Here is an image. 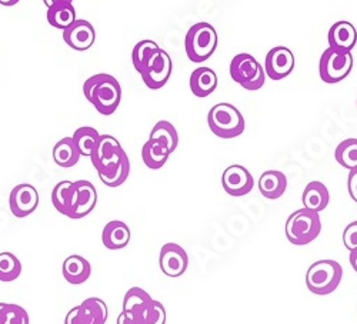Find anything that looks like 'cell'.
<instances>
[{"label":"cell","instance_id":"obj_1","mask_svg":"<svg viewBox=\"0 0 357 324\" xmlns=\"http://www.w3.org/2000/svg\"><path fill=\"white\" fill-rule=\"evenodd\" d=\"M83 95L100 114L110 116L122 102V86L112 75L98 73L84 82Z\"/></svg>","mask_w":357,"mask_h":324},{"label":"cell","instance_id":"obj_2","mask_svg":"<svg viewBox=\"0 0 357 324\" xmlns=\"http://www.w3.org/2000/svg\"><path fill=\"white\" fill-rule=\"evenodd\" d=\"M185 49L190 62H206L218 49V33L215 27L206 22L193 24L186 33Z\"/></svg>","mask_w":357,"mask_h":324},{"label":"cell","instance_id":"obj_3","mask_svg":"<svg viewBox=\"0 0 357 324\" xmlns=\"http://www.w3.org/2000/svg\"><path fill=\"white\" fill-rule=\"evenodd\" d=\"M207 125L220 139H234L245 132V117L230 103L215 105L207 114Z\"/></svg>","mask_w":357,"mask_h":324},{"label":"cell","instance_id":"obj_4","mask_svg":"<svg viewBox=\"0 0 357 324\" xmlns=\"http://www.w3.org/2000/svg\"><path fill=\"white\" fill-rule=\"evenodd\" d=\"M343 279V269L336 260H319L313 263L306 273V286L317 296L333 293Z\"/></svg>","mask_w":357,"mask_h":324},{"label":"cell","instance_id":"obj_5","mask_svg":"<svg viewBox=\"0 0 357 324\" xmlns=\"http://www.w3.org/2000/svg\"><path fill=\"white\" fill-rule=\"evenodd\" d=\"M321 231L319 213L301 209L293 212L286 222V238L294 246H306L317 239Z\"/></svg>","mask_w":357,"mask_h":324},{"label":"cell","instance_id":"obj_6","mask_svg":"<svg viewBox=\"0 0 357 324\" xmlns=\"http://www.w3.org/2000/svg\"><path fill=\"white\" fill-rule=\"evenodd\" d=\"M231 79L246 91H259L264 86V68L249 53H241L233 57L230 63Z\"/></svg>","mask_w":357,"mask_h":324},{"label":"cell","instance_id":"obj_7","mask_svg":"<svg viewBox=\"0 0 357 324\" xmlns=\"http://www.w3.org/2000/svg\"><path fill=\"white\" fill-rule=\"evenodd\" d=\"M353 69V56L350 52L329 47L320 57L319 73L324 83L335 84L344 80Z\"/></svg>","mask_w":357,"mask_h":324},{"label":"cell","instance_id":"obj_8","mask_svg":"<svg viewBox=\"0 0 357 324\" xmlns=\"http://www.w3.org/2000/svg\"><path fill=\"white\" fill-rule=\"evenodd\" d=\"M173 72V63L169 53L163 49H159L149 63L144 66L140 73L143 83L151 91H159L169 82Z\"/></svg>","mask_w":357,"mask_h":324},{"label":"cell","instance_id":"obj_9","mask_svg":"<svg viewBox=\"0 0 357 324\" xmlns=\"http://www.w3.org/2000/svg\"><path fill=\"white\" fill-rule=\"evenodd\" d=\"M159 266L167 277H181L189 268V256L186 250L176 243H166L159 256Z\"/></svg>","mask_w":357,"mask_h":324},{"label":"cell","instance_id":"obj_10","mask_svg":"<svg viewBox=\"0 0 357 324\" xmlns=\"http://www.w3.org/2000/svg\"><path fill=\"white\" fill-rule=\"evenodd\" d=\"M39 206V193L35 186L22 183L12 189L9 196V208L15 217L23 219L32 215Z\"/></svg>","mask_w":357,"mask_h":324},{"label":"cell","instance_id":"obj_11","mask_svg":"<svg viewBox=\"0 0 357 324\" xmlns=\"http://www.w3.org/2000/svg\"><path fill=\"white\" fill-rule=\"evenodd\" d=\"M222 186L227 194L233 197H241L249 194L253 190L255 180L246 167L241 164H233L223 171Z\"/></svg>","mask_w":357,"mask_h":324},{"label":"cell","instance_id":"obj_12","mask_svg":"<svg viewBox=\"0 0 357 324\" xmlns=\"http://www.w3.org/2000/svg\"><path fill=\"white\" fill-rule=\"evenodd\" d=\"M294 69V56L289 47L276 46L266 54L264 73L272 80L287 77Z\"/></svg>","mask_w":357,"mask_h":324},{"label":"cell","instance_id":"obj_13","mask_svg":"<svg viewBox=\"0 0 357 324\" xmlns=\"http://www.w3.org/2000/svg\"><path fill=\"white\" fill-rule=\"evenodd\" d=\"M75 186V200L73 209L69 219L79 220L91 215L98 204V192L93 183L87 180L73 182Z\"/></svg>","mask_w":357,"mask_h":324},{"label":"cell","instance_id":"obj_14","mask_svg":"<svg viewBox=\"0 0 357 324\" xmlns=\"http://www.w3.org/2000/svg\"><path fill=\"white\" fill-rule=\"evenodd\" d=\"M63 40L73 50L84 52L93 46L96 40V31L91 22L77 19L66 31H63Z\"/></svg>","mask_w":357,"mask_h":324},{"label":"cell","instance_id":"obj_15","mask_svg":"<svg viewBox=\"0 0 357 324\" xmlns=\"http://www.w3.org/2000/svg\"><path fill=\"white\" fill-rule=\"evenodd\" d=\"M106 320L107 314L99 303L84 300L69 310L65 317V324H105Z\"/></svg>","mask_w":357,"mask_h":324},{"label":"cell","instance_id":"obj_16","mask_svg":"<svg viewBox=\"0 0 357 324\" xmlns=\"http://www.w3.org/2000/svg\"><path fill=\"white\" fill-rule=\"evenodd\" d=\"M125 153L122 144L119 143L117 139H114L110 134H102L99 139L98 146L91 156L93 167L98 170L103 169L117 157H121Z\"/></svg>","mask_w":357,"mask_h":324},{"label":"cell","instance_id":"obj_17","mask_svg":"<svg viewBox=\"0 0 357 324\" xmlns=\"http://www.w3.org/2000/svg\"><path fill=\"white\" fill-rule=\"evenodd\" d=\"M129 173H130V160L126 152L121 157H117L116 160H113L112 163H109L107 166H105L98 171L100 182L110 189L122 186L128 180Z\"/></svg>","mask_w":357,"mask_h":324},{"label":"cell","instance_id":"obj_18","mask_svg":"<svg viewBox=\"0 0 357 324\" xmlns=\"http://www.w3.org/2000/svg\"><path fill=\"white\" fill-rule=\"evenodd\" d=\"M47 5V22L54 29H66L73 24L76 19V10L70 0H53V2H46Z\"/></svg>","mask_w":357,"mask_h":324},{"label":"cell","instance_id":"obj_19","mask_svg":"<svg viewBox=\"0 0 357 324\" xmlns=\"http://www.w3.org/2000/svg\"><path fill=\"white\" fill-rule=\"evenodd\" d=\"M132 238L130 229L126 223L121 220L109 222L102 231L103 246L109 250H121L125 249Z\"/></svg>","mask_w":357,"mask_h":324},{"label":"cell","instance_id":"obj_20","mask_svg":"<svg viewBox=\"0 0 357 324\" xmlns=\"http://www.w3.org/2000/svg\"><path fill=\"white\" fill-rule=\"evenodd\" d=\"M153 299L151 294L140 287H132L126 291L123 299V311L136 317L142 324L144 323V316L151 309Z\"/></svg>","mask_w":357,"mask_h":324},{"label":"cell","instance_id":"obj_21","mask_svg":"<svg viewBox=\"0 0 357 324\" xmlns=\"http://www.w3.org/2000/svg\"><path fill=\"white\" fill-rule=\"evenodd\" d=\"M327 40H329V47L351 52L357 42V31L350 22L342 20L331 27Z\"/></svg>","mask_w":357,"mask_h":324},{"label":"cell","instance_id":"obj_22","mask_svg":"<svg viewBox=\"0 0 357 324\" xmlns=\"http://www.w3.org/2000/svg\"><path fill=\"white\" fill-rule=\"evenodd\" d=\"M62 273L68 283L77 286L89 280L92 275V266L84 257L79 254H72L63 261Z\"/></svg>","mask_w":357,"mask_h":324},{"label":"cell","instance_id":"obj_23","mask_svg":"<svg viewBox=\"0 0 357 324\" xmlns=\"http://www.w3.org/2000/svg\"><path fill=\"white\" fill-rule=\"evenodd\" d=\"M287 189V178L279 170H267L259 179V190L263 197L278 200Z\"/></svg>","mask_w":357,"mask_h":324},{"label":"cell","instance_id":"obj_24","mask_svg":"<svg viewBox=\"0 0 357 324\" xmlns=\"http://www.w3.org/2000/svg\"><path fill=\"white\" fill-rule=\"evenodd\" d=\"M218 75L211 68H197L190 76V91L196 98L211 96L218 87Z\"/></svg>","mask_w":357,"mask_h":324},{"label":"cell","instance_id":"obj_25","mask_svg":"<svg viewBox=\"0 0 357 324\" xmlns=\"http://www.w3.org/2000/svg\"><path fill=\"white\" fill-rule=\"evenodd\" d=\"M329 190H327V187L321 182H310L306 186L302 197L305 209L313 210L316 213L323 212L327 208V204H329Z\"/></svg>","mask_w":357,"mask_h":324},{"label":"cell","instance_id":"obj_26","mask_svg":"<svg viewBox=\"0 0 357 324\" xmlns=\"http://www.w3.org/2000/svg\"><path fill=\"white\" fill-rule=\"evenodd\" d=\"M169 156H170V152L167 147L158 140L149 139L142 147V159L147 169H152V170L162 169L167 163Z\"/></svg>","mask_w":357,"mask_h":324},{"label":"cell","instance_id":"obj_27","mask_svg":"<svg viewBox=\"0 0 357 324\" xmlns=\"http://www.w3.org/2000/svg\"><path fill=\"white\" fill-rule=\"evenodd\" d=\"M52 155L54 163L65 169L76 166L82 156L72 137H63L62 140H59L53 147Z\"/></svg>","mask_w":357,"mask_h":324},{"label":"cell","instance_id":"obj_28","mask_svg":"<svg viewBox=\"0 0 357 324\" xmlns=\"http://www.w3.org/2000/svg\"><path fill=\"white\" fill-rule=\"evenodd\" d=\"M73 200H75V186L73 182L63 180L59 182L53 190H52V203L54 209L66 216L70 217L72 209H73Z\"/></svg>","mask_w":357,"mask_h":324},{"label":"cell","instance_id":"obj_29","mask_svg":"<svg viewBox=\"0 0 357 324\" xmlns=\"http://www.w3.org/2000/svg\"><path fill=\"white\" fill-rule=\"evenodd\" d=\"M102 134H99V132L95 129V128H91V126H83V128H79L72 139L76 144V147L79 149L80 155L82 156H89L91 157L95 147L98 146L99 143V139H100Z\"/></svg>","mask_w":357,"mask_h":324},{"label":"cell","instance_id":"obj_30","mask_svg":"<svg viewBox=\"0 0 357 324\" xmlns=\"http://www.w3.org/2000/svg\"><path fill=\"white\" fill-rule=\"evenodd\" d=\"M151 140H158V141H160L162 144H165L167 149H169V152H170V155L172 153H174V151L177 149V146H178V134H177V130H176V128L170 123V122H167V121H160V122H158L155 126H153V129H152V132H151V137H149Z\"/></svg>","mask_w":357,"mask_h":324},{"label":"cell","instance_id":"obj_31","mask_svg":"<svg viewBox=\"0 0 357 324\" xmlns=\"http://www.w3.org/2000/svg\"><path fill=\"white\" fill-rule=\"evenodd\" d=\"M160 47L158 46L156 42L153 40H140L135 47H133V52H132V62H133V66L136 69V72L140 75L144 69V66L149 63V61H151L152 56L159 50Z\"/></svg>","mask_w":357,"mask_h":324},{"label":"cell","instance_id":"obj_32","mask_svg":"<svg viewBox=\"0 0 357 324\" xmlns=\"http://www.w3.org/2000/svg\"><path fill=\"white\" fill-rule=\"evenodd\" d=\"M336 162L349 170L357 167V139H346L343 140L335 152Z\"/></svg>","mask_w":357,"mask_h":324},{"label":"cell","instance_id":"obj_33","mask_svg":"<svg viewBox=\"0 0 357 324\" xmlns=\"http://www.w3.org/2000/svg\"><path fill=\"white\" fill-rule=\"evenodd\" d=\"M22 275V263L10 252L0 253V281H15Z\"/></svg>","mask_w":357,"mask_h":324},{"label":"cell","instance_id":"obj_34","mask_svg":"<svg viewBox=\"0 0 357 324\" xmlns=\"http://www.w3.org/2000/svg\"><path fill=\"white\" fill-rule=\"evenodd\" d=\"M27 311L13 303H0V324H29Z\"/></svg>","mask_w":357,"mask_h":324},{"label":"cell","instance_id":"obj_35","mask_svg":"<svg viewBox=\"0 0 357 324\" xmlns=\"http://www.w3.org/2000/svg\"><path fill=\"white\" fill-rule=\"evenodd\" d=\"M143 324H166V309L160 302L153 300L151 309L144 316Z\"/></svg>","mask_w":357,"mask_h":324},{"label":"cell","instance_id":"obj_36","mask_svg":"<svg viewBox=\"0 0 357 324\" xmlns=\"http://www.w3.org/2000/svg\"><path fill=\"white\" fill-rule=\"evenodd\" d=\"M343 245L350 252L357 249V220L346 226L343 231Z\"/></svg>","mask_w":357,"mask_h":324},{"label":"cell","instance_id":"obj_37","mask_svg":"<svg viewBox=\"0 0 357 324\" xmlns=\"http://www.w3.org/2000/svg\"><path fill=\"white\" fill-rule=\"evenodd\" d=\"M347 190L350 197L357 203V167L350 170L347 178Z\"/></svg>","mask_w":357,"mask_h":324},{"label":"cell","instance_id":"obj_38","mask_svg":"<svg viewBox=\"0 0 357 324\" xmlns=\"http://www.w3.org/2000/svg\"><path fill=\"white\" fill-rule=\"evenodd\" d=\"M116 324H142V323L136 317H133L132 314H129L126 311H122L121 314H119Z\"/></svg>","mask_w":357,"mask_h":324},{"label":"cell","instance_id":"obj_39","mask_svg":"<svg viewBox=\"0 0 357 324\" xmlns=\"http://www.w3.org/2000/svg\"><path fill=\"white\" fill-rule=\"evenodd\" d=\"M350 264H351L353 270L357 273V249L350 252Z\"/></svg>","mask_w":357,"mask_h":324},{"label":"cell","instance_id":"obj_40","mask_svg":"<svg viewBox=\"0 0 357 324\" xmlns=\"http://www.w3.org/2000/svg\"><path fill=\"white\" fill-rule=\"evenodd\" d=\"M356 105H357V102H356Z\"/></svg>","mask_w":357,"mask_h":324}]
</instances>
